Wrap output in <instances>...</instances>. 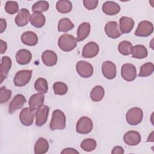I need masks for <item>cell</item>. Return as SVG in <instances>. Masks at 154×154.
Masks as SVG:
<instances>
[{"label": "cell", "instance_id": "7a4b0ae2", "mask_svg": "<svg viewBox=\"0 0 154 154\" xmlns=\"http://www.w3.org/2000/svg\"><path fill=\"white\" fill-rule=\"evenodd\" d=\"M76 38L69 34H64L61 35L58 41L59 48L64 52H69L74 49L77 45Z\"/></svg>", "mask_w": 154, "mask_h": 154}, {"label": "cell", "instance_id": "ac0fdd59", "mask_svg": "<svg viewBox=\"0 0 154 154\" xmlns=\"http://www.w3.org/2000/svg\"><path fill=\"white\" fill-rule=\"evenodd\" d=\"M134 26V21L131 17L123 16L119 20V27L122 33H129Z\"/></svg>", "mask_w": 154, "mask_h": 154}, {"label": "cell", "instance_id": "1f68e13d", "mask_svg": "<svg viewBox=\"0 0 154 154\" xmlns=\"http://www.w3.org/2000/svg\"><path fill=\"white\" fill-rule=\"evenodd\" d=\"M132 48L133 46L130 42L123 40L119 44L118 51L123 55H129L131 54Z\"/></svg>", "mask_w": 154, "mask_h": 154}, {"label": "cell", "instance_id": "d590c367", "mask_svg": "<svg viewBox=\"0 0 154 154\" xmlns=\"http://www.w3.org/2000/svg\"><path fill=\"white\" fill-rule=\"evenodd\" d=\"M54 93L57 95H64L68 90L67 85L62 82H56L53 85Z\"/></svg>", "mask_w": 154, "mask_h": 154}, {"label": "cell", "instance_id": "ee69618b", "mask_svg": "<svg viewBox=\"0 0 154 154\" xmlns=\"http://www.w3.org/2000/svg\"><path fill=\"white\" fill-rule=\"evenodd\" d=\"M153 132H152V133L150 134V137H148V138H147V141H153Z\"/></svg>", "mask_w": 154, "mask_h": 154}, {"label": "cell", "instance_id": "9a60e30c", "mask_svg": "<svg viewBox=\"0 0 154 154\" xmlns=\"http://www.w3.org/2000/svg\"><path fill=\"white\" fill-rule=\"evenodd\" d=\"M26 102V99L23 95L20 94L16 95L9 104L8 113L11 114L17 109L21 108Z\"/></svg>", "mask_w": 154, "mask_h": 154}, {"label": "cell", "instance_id": "4fadbf2b", "mask_svg": "<svg viewBox=\"0 0 154 154\" xmlns=\"http://www.w3.org/2000/svg\"><path fill=\"white\" fill-rule=\"evenodd\" d=\"M141 140L140 133L135 131H129L126 132L123 136V141L126 144L134 146L138 144Z\"/></svg>", "mask_w": 154, "mask_h": 154}, {"label": "cell", "instance_id": "6da1fadb", "mask_svg": "<svg viewBox=\"0 0 154 154\" xmlns=\"http://www.w3.org/2000/svg\"><path fill=\"white\" fill-rule=\"evenodd\" d=\"M66 118L64 113L60 109H55L52 113L49 125L50 129L51 131L64 129L66 128Z\"/></svg>", "mask_w": 154, "mask_h": 154}, {"label": "cell", "instance_id": "52a82bcc", "mask_svg": "<svg viewBox=\"0 0 154 154\" xmlns=\"http://www.w3.org/2000/svg\"><path fill=\"white\" fill-rule=\"evenodd\" d=\"M76 70L78 73L84 78H90L93 74V67L92 65L84 60L79 61L76 63Z\"/></svg>", "mask_w": 154, "mask_h": 154}, {"label": "cell", "instance_id": "d4e9b609", "mask_svg": "<svg viewBox=\"0 0 154 154\" xmlns=\"http://www.w3.org/2000/svg\"><path fill=\"white\" fill-rule=\"evenodd\" d=\"M45 96L43 94L39 93H35L30 97L28 101V104L29 107L34 109H37L39 106L43 104Z\"/></svg>", "mask_w": 154, "mask_h": 154}, {"label": "cell", "instance_id": "8992f818", "mask_svg": "<svg viewBox=\"0 0 154 154\" xmlns=\"http://www.w3.org/2000/svg\"><path fill=\"white\" fill-rule=\"evenodd\" d=\"M35 112V109L31 107L22 109L19 114V120L21 123L25 126H31L34 122Z\"/></svg>", "mask_w": 154, "mask_h": 154}, {"label": "cell", "instance_id": "60d3db41", "mask_svg": "<svg viewBox=\"0 0 154 154\" xmlns=\"http://www.w3.org/2000/svg\"><path fill=\"white\" fill-rule=\"evenodd\" d=\"M61 154L63 153H64V154H68V153H70V154H73V153H79V152H78L77 150H76L75 149H73V148H70V147H68V148H66L64 149H63L61 152Z\"/></svg>", "mask_w": 154, "mask_h": 154}, {"label": "cell", "instance_id": "2e32d148", "mask_svg": "<svg viewBox=\"0 0 154 154\" xmlns=\"http://www.w3.org/2000/svg\"><path fill=\"white\" fill-rule=\"evenodd\" d=\"M30 18L29 11L26 8H22L15 17V23L18 26H24L28 24Z\"/></svg>", "mask_w": 154, "mask_h": 154}, {"label": "cell", "instance_id": "603a6c76", "mask_svg": "<svg viewBox=\"0 0 154 154\" xmlns=\"http://www.w3.org/2000/svg\"><path fill=\"white\" fill-rule=\"evenodd\" d=\"M90 32V24L88 22H83L79 25L77 30L78 42L85 40L89 35Z\"/></svg>", "mask_w": 154, "mask_h": 154}, {"label": "cell", "instance_id": "cb8c5ba5", "mask_svg": "<svg viewBox=\"0 0 154 154\" xmlns=\"http://www.w3.org/2000/svg\"><path fill=\"white\" fill-rule=\"evenodd\" d=\"M49 146L48 141L44 138H39L34 146V153L35 154H43L48 152Z\"/></svg>", "mask_w": 154, "mask_h": 154}, {"label": "cell", "instance_id": "5b68a950", "mask_svg": "<svg viewBox=\"0 0 154 154\" xmlns=\"http://www.w3.org/2000/svg\"><path fill=\"white\" fill-rule=\"evenodd\" d=\"M93 125L92 120L88 117L83 116L81 117L76 126V131L81 134H87L93 129Z\"/></svg>", "mask_w": 154, "mask_h": 154}, {"label": "cell", "instance_id": "d6a6232c", "mask_svg": "<svg viewBox=\"0 0 154 154\" xmlns=\"http://www.w3.org/2000/svg\"><path fill=\"white\" fill-rule=\"evenodd\" d=\"M154 70V65L152 63L149 62L143 64L140 67V70L138 73L140 77H146L151 75Z\"/></svg>", "mask_w": 154, "mask_h": 154}, {"label": "cell", "instance_id": "f35d334b", "mask_svg": "<svg viewBox=\"0 0 154 154\" xmlns=\"http://www.w3.org/2000/svg\"><path fill=\"white\" fill-rule=\"evenodd\" d=\"M99 1L97 0H84L83 4L84 7L88 10H92L95 9Z\"/></svg>", "mask_w": 154, "mask_h": 154}, {"label": "cell", "instance_id": "30bf717a", "mask_svg": "<svg viewBox=\"0 0 154 154\" xmlns=\"http://www.w3.org/2000/svg\"><path fill=\"white\" fill-rule=\"evenodd\" d=\"M49 108L48 106L42 105L39 106L35 112V125L37 126H42L47 122Z\"/></svg>", "mask_w": 154, "mask_h": 154}, {"label": "cell", "instance_id": "d6986e66", "mask_svg": "<svg viewBox=\"0 0 154 154\" xmlns=\"http://www.w3.org/2000/svg\"><path fill=\"white\" fill-rule=\"evenodd\" d=\"M102 10L103 13L109 16L118 14L120 11V5L114 1H106L103 4Z\"/></svg>", "mask_w": 154, "mask_h": 154}, {"label": "cell", "instance_id": "7402d4cb", "mask_svg": "<svg viewBox=\"0 0 154 154\" xmlns=\"http://www.w3.org/2000/svg\"><path fill=\"white\" fill-rule=\"evenodd\" d=\"M22 42L27 45L32 46L37 44L38 37L35 33L32 31H26L23 32L21 35Z\"/></svg>", "mask_w": 154, "mask_h": 154}, {"label": "cell", "instance_id": "83f0119b", "mask_svg": "<svg viewBox=\"0 0 154 154\" xmlns=\"http://www.w3.org/2000/svg\"><path fill=\"white\" fill-rule=\"evenodd\" d=\"M105 90L100 85L95 86L91 91L90 96L91 99L94 102H99L104 97Z\"/></svg>", "mask_w": 154, "mask_h": 154}, {"label": "cell", "instance_id": "9c48e42d", "mask_svg": "<svg viewBox=\"0 0 154 154\" xmlns=\"http://www.w3.org/2000/svg\"><path fill=\"white\" fill-rule=\"evenodd\" d=\"M121 75L125 81H134L137 76L136 67L134 65L130 63L124 64L121 68Z\"/></svg>", "mask_w": 154, "mask_h": 154}, {"label": "cell", "instance_id": "74e56055", "mask_svg": "<svg viewBox=\"0 0 154 154\" xmlns=\"http://www.w3.org/2000/svg\"><path fill=\"white\" fill-rule=\"evenodd\" d=\"M11 90L7 89L5 87H1L0 88V103L7 102L11 96Z\"/></svg>", "mask_w": 154, "mask_h": 154}, {"label": "cell", "instance_id": "ffe728a7", "mask_svg": "<svg viewBox=\"0 0 154 154\" xmlns=\"http://www.w3.org/2000/svg\"><path fill=\"white\" fill-rule=\"evenodd\" d=\"M42 60L46 66L49 67L53 66L57 63V55L55 52L51 50H46L43 52Z\"/></svg>", "mask_w": 154, "mask_h": 154}, {"label": "cell", "instance_id": "277c9868", "mask_svg": "<svg viewBox=\"0 0 154 154\" xmlns=\"http://www.w3.org/2000/svg\"><path fill=\"white\" fill-rule=\"evenodd\" d=\"M32 73V70H22L18 71L13 79L14 84L17 87L26 85L31 78Z\"/></svg>", "mask_w": 154, "mask_h": 154}, {"label": "cell", "instance_id": "ba28073f", "mask_svg": "<svg viewBox=\"0 0 154 154\" xmlns=\"http://www.w3.org/2000/svg\"><path fill=\"white\" fill-rule=\"evenodd\" d=\"M153 25L152 22L147 20L140 22L135 32V35L138 37H147L152 34Z\"/></svg>", "mask_w": 154, "mask_h": 154}, {"label": "cell", "instance_id": "f1b7e54d", "mask_svg": "<svg viewBox=\"0 0 154 154\" xmlns=\"http://www.w3.org/2000/svg\"><path fill=\"white\" fill-rule=\"evenodd\" d=\"M72 4L68 0H60L56 4V8L57 11L61 13H67L72 10Z\"/></svg>", "mask_w": 154, "mask_h": 154}, {"label": "cell", "instance_id": "836d02e7", "mask_svg": "<svg viewBox=\"0 0 154 154\" xmlns=\"http://www.w3.org/2000/svg\"><path fill=\"white\" fill-rule=\"evenodd\" d=\"M96 146L97 143L93 138L85 139L81 143V149L85 152H91L96 149Z\"/></svg>", "mask_w": 154, "mask_h": 154}, {"label": "cell", "instance_id": "7c38bea8", "mask_svg": "<svg viewBox=\"0 0 154 154\" xmlns=\"http://www.w3.org/2000/svg\"><path fill=\"white\" fill-rule=\"evenodd\" d=\"M104 29L105 34L111 38H117L122 35L118 23L115 21L108 22L105 25Z\"/></svg>", "mask_w": 154, "mask_h": 154}, {"label": "cell", "instance_id": "4dcf8cb0", "mask_svg": "<svg viewBox=\"0 0 154 154\" xmlns=\"http://www.w3.org/2000/svg\"><path fill=\"white\" fill-rule=\"evenodd\" d=\"M34 88L39 93H46L48 90V84L47 81L43 78H38L35 82Z\"/></svg>", "mask_w": 154, "mask_h": 154}, {"label": "cell", "instance_id": "8d00e7d4", "mask_svg": "<svg viewBox=\"0 0 154 154\" xmlns=\"http://www.w3.org/2000/svg\"><path fill=\"white\" fill-rule=\"evenodd\" d=\"M5 11L10 14H14L19 10V5L16 1H7L5 5Z\"/></svg>", "mask_w": 154, "mask_h": 154}, {"label": "cell", "instance_id": "f546056e", "mask_svg": "<svg viewBox=\"0 0 154 154\" xmlns=\"http://www.w3.org/2000/svg\"><path fill=\"white\" fill-rule=\"evenodd\" d=\"M74 27V24L68 18L60 19L58 24V31L60 32H67Z\"/></svg>", "mask_w": 154, "mask_h": 154}, {"label": "cell", "instance_id": "ab89813d", "mask_svg": "<svg viewBox=\"0 0 154 154\" xmlns=\"http://www.w3.org/2000/svg\"><path fill=\"white\" fill-rule=\"evenodd\" d=\"M112 154H123L124 153V150L122 147L117 146L113 148L112 150L111 151Z\"/></svg>", "mask_w": 154, "mask_h": 154}, {"label": "cell", "instance_id": "b9f144b4", "mask_svg": "<svg viewBox=\"0 0 154 154\" xmlns=\"http://www.w3.org/2000/svg\"><path fill=\"white\" fill-rule=\"evenodd\" d=\"M7 27L6 20L2 18L0 19V32L2 33Z\"/></svg>", "mask_w": 154, "mask_h": 154}, {"label": "cell", "instance_id": "484cf974", "mask_svg": "<svg viewBox=\"0 0 154 154\" xmlns=\"http://www.w3.org/2000/svg\"><path fill=\"white\" fill-rule=\"evenodd\" d=\"M132 56L133 58L137 59H143L147 56V48L141 45H137L133 46L132 52Z\"/></svg>", "mask_w": 154, "mask_h": 154}, {"label": "cell", "instance_id": "3957f363", "mask_svg": "<svg viewBox=\"0 0 154 154\" xmlns=\"http://www.w3.org/2000/svg\"><path fill=\"white\" fill-rule=\"evenodd\" d=\"M143 117V110L138 107H134L129 109L126 115V120L130 125H138Z\"/></svg>", "mask_w": 154, "mask_h": 154}, {"label": "cell", "instance_id": "4316f807", "mask_svg": "<svg viewBox=\"0 0 154 154\" xmlns=\"http://www.w3.org/2000/svg\"><path fill=\"white\" fill-rule=\"evenodd\" d=\"M45 16L40 13H33L30 18V22L35 28H42L45 23Z\"/></svg>", "mask_w": 154, "mask_h": 154}, {"label": "cell", "instance_id": "5bb4252c", "mask_svg": "<svg viewBox=\"0 0 154 154\" xmlns=\"http://www.w3.org/2000/svg\"><path fill=\"white\" fill-rule=\"evenodd\" d=\"M102 72L103 76L108 79H112L116 76V66L110 61H106L102 63Z\"/></svg>", "mask_w": 154, "mask_h": 154}, {"label": "cell", "instance_id": "8fae6325", "mask_svg": "<svg viewBox=\"0 0 154 154\" xmlns=\"http://www.w3.org/2000/svg\"><path fill=\"white\" fill-rule=\"evenodd\" d=\"M99 51V45L94 42H90L84 46L82 56L85 58H91L96 57L98 54Z\"/></svg>", "mask_w": 154, "mask_h": 154}, {"label": "cell", "instance_id": "e0dca14e", "mask_svg": "<svg viewBox=\"0 0 154 154\" xmlns=\"http://www.w3.org/2000/svg\"><path fill=\"white\" fill-rule=\"evenodd\" d=\"M11 60L8 56H4L2 57L1 63L0 65V78L1 83L7 78L8 72L11 67Z\"/></svg>", "mask_w": 154, "mask_h": 154}, {"label": "cell", "instance_id": "44dd1931", "mask_svg": "<svg viewBox=\"0 0 154 154\" xmlns=\"http://www.w3.org/2000/svg\"><path fill=\"white\" fill-rule=\"evenodd\" d=\"M32 59V54L31 52L27 49H20L16 55V60L17 63L21 65L28 64Z\"/></svg>", "mask_w": 154, "mask_h": 154}, {"label": "cell", "instance_id": "7bdbcfd3", "mask_svg": "<svg viewBox=\"0 0 154 154\" xmlns=\"http://www.w3.org/2000/svg\"><path fill=\"white\" fill-rule=\"evenodd\" d=\"M0 42H1V54H3L7 50V43L1 39L0 40Z\"/></svg>", "mask_w": 154, "mask_h": 154}, {"label": "cell", "instance_id": "e575fe53", "mask_svg": "<svg viewBox=\"0 0 154 154\" xmlns=\"http://www.w3.org/2000/svg\"><path fill=\"white\" fill-rule=\"evenodd\" d=\"M49 3L46 1H39L34 4L32 6V11L33 13L45 12L49 9Z\"/></svg>", "mask_w": 154, "mask_h": 154}]
</instances>
